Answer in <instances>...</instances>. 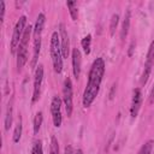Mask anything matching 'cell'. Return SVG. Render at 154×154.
<instances>
[{
    "label": "cell",
    "mask_w": 154,
    "mask_h": 154,
    "mask_svg": "<svg viewBox=\"0 0 154 154\" xmlns=\"http://www.w3.org/2000/svg\"><path fill=\"white\" fill-rule=\"evenodd\" d=\"M105 75V61L102 58H96L90 67L88 83L83 93V106L89 107L99 94L102 77Z\"/></svg>",
    "instance_id": "obj_1"
},
{
    "label": "cell",
    "mask_w": 154,
    "mask_h": 154,
    "mask_svg": "<svg viewBox=\"0 0 154 154\" xmlns=\"http://www.w3.org/2000/svg\"><path fill=\"white\" fill-rule=\"evenodd\" d=\"M51 58L53 63V69L57 73H60L63 70V53L60 46V36L58 31H54L51 36Z\"/></svg>",
    "instance_id": "obj_2"
},
{
    "label": "cell",
    "mask_w": 154,
    "mask_h": 154,
    "mask_svg": "<svg viewBox=\"0 0 154 154\" xmlns=\"http://www.w3.org/2000/svg\"><path fill=\"white\" fill-rule=\"evenodd\" d=\"M32 28L31 25H28L24 30V34L22 36V40L19 42V46L17 48V69L18 71H20L23 69V66L25 65V63L28 61V47H29V38L30 35L32 32Z\"/></svg>",
    "instance_id": "obj_3"
},
{
    "label": "cell",
    "mask_w": 154,
    "mask_h": 154,
    "mask_svg": "<svg viewBox=\"0 0 154 154\" xmlns=\"http://www.w3.org/2000/svg\"><path fill=\"white\" fill-rule=\"evenodd\" d=\"M25 24H26V17L25 16L19 17V19L17 20L16 26L13 29V34H12V38H11V53L12 54H16V52H17V48L19 46V42H20L24 30L26 28Z\"/></svg>",
    "instance_id": "obj_4"
},
{
    "label": "cell",
    "mask_w": 154,
    "mask_h": 154,
    "mask_svg": "<svg viewBox=\"0 0 154 154\" xmlns=\"http://www.w3.org/2000/svg\"><path fill=\"white\" fill-rule=\"evenodd\" d=\"M63 101L65 105V109L67 113V117H71L73 105H72V82L70 77L65 78L64 81V87H63Z\"/></svg>",
    "instance_id": "obj_5"
},
{
    "label": "cell",
    "mask_w": 154,
    "mask_h": 154,
    "mask_svg": "<svg viewBox=\"0 0 154 154\" xmlns=\"http://www.w3.org/2000/svg\"><path fill=\"white\" fill-rule=\"evenodd\" d=\"M43 81V66L40 64L37 65L35 70V77H34V90H32V102H36L41 94V85Z\"/></svg>",
    "instance_id": "obj_6"
},
{
    "label": "cell",
    "mask_w": 154,
    "mask_h": 154,
    "mask_svg": "<svg viewBox=\"0 0 154 154\" xmlns=\"http://www.w3.org/2000/svg\"><path fill=\"white\" fill-rule=\"evenodd\" d=\"M51 113L53 118V124L55 128H59L61 125V99L59 96H54L51 102Z\"/></svg>",
    "instance_id": "obj_7"
},
{
    "label": "cell",
    "mask_w": 154,
    "mask_h": 154,
    "mask_svg": "<svg viewBox=\"0 0 154 154\" xmlns=\"http://www.w3.org/2000/svg\"><path fill=\"white\" fill-rule=\"evenodd\" d=\"M59 36H60V46H61V53L64 58H67L70 54V40L67 35V30L64 25V23L59 24Z\"/></svg>",
    "instance_id": "obj_8"
},
{
    "label": "cell",
    "mask_w": 154,
    "mask_h": 154,
    "mask_svg": "<svg viewBox=\"0 0 154 154\" xmlns=\"http://www.w3.org/2000/svg\"><path fill=\"white\" fill-rule=\"evenodd\" d=\"M141 105H142V93L140 88H136L132 93V100H131V107H130V114L132 118L137 117Z\"/></svg>",
    "instance_id": "obj_9"
},
{
    "label": "cell",
    "mask_w": 154,
    "mask_h": 154,
    "mask_svg": "<svg viewBox=\"0 0 154 154\" xmlns=\"http://www.w3.org/2000/svg\"><path fill=\"white\" fill-rule=\"evenodd\" d=\"M81 65H82L81 52L78 48H73L72 49V71L76 79H78L81 75Z\"/></svg>",
    "instance_id": "obj_10"
},
{
    "label": "cell",
    "mask_w": 154,
    "mask_h": 154,
    "mask_svg": "<svg viewBox=\"0 0 154 154\" xmlns=\"http://www.w3.org/2000/svg\"><path fill=\"white\" fill-rule=\"evenodd\" d=\"M45 20H46V17L43 13H40L36 18V23H35V26H34V30H32V36L34 38H40L41 37V34H42V30H43V25H45Z\"/></svg>",
    "instance_id": "obj_11"
},
{
    "label": "cell",
    "mask_w": 154,
    "mask_h": 154,
    "mask_svg": "<svg viewBox=\"0 0 154 154\" xmlns=\"http://www.w3.org/2000/svg\"><path fill=\"white\" fill-rule=\"evenodd\" d=\"M130 10H128L125 12V16H124V19H123V24H122V29H120V38L122 40H125V37L128 36V32H129V28H130Z\"/></svg>",
    "instance_id": "obj_12"
},
{
    "label": "cell",
    "mask_w": 154,
    "mask_h": 154,
    "mask_svg": "<svg viewBox=\"0 0 154 154\" xmlns=\"http://www.w3.org/2000/svg\"><path fill=\"white\" fill-rule=\"evenodd\" d=\"M12 101L8 102L7 105V109H6V116H5V130H10L11 125H12V113H13V109H12Z\"/></svg>",
    "instance_id": "obj_13"
},
{
    "label": "cell",
    "mask_w": 154,
    "mask_h": 154,
    "mask_svg": "<svg viewBox=\"0 0 154 154\" xmlns=\"http://www.w3.org/2000/svg\"><path fill=\"white\" fill-rule=\"evenodd\" d=\"M22 130H23V125H22V120H20V118H19V120H18L16 128H14L13 137H12V140H13L14 143H18V142H19V140H20V137H22Z\"/></svg>",
    "instance_id": "obj_14"
},
{
    "label": "cell",
    "mask_w": 154,
    "mask_h": 154,
    "mask_svg": "<svg viewBox=\"0 0 154 154\" xmlns=\"http://www.w3.org/2000/svg\"><path fill=\"white\" fill-rule=\"evenodd\" d=\"M66 5H67V7H69V12H70V16H71L72 20H77V17H78L77 4H76L75 1H67Z\"/></svg>",
    "instance_id": "obj_15"
},
{
    "label": "cell",
    "mask_w": 154,
    "mask_h": 154,
    "mask_svg": "<svg viewBox=\"0 0 154 154\" xmlns=\"http://www.w3.org/2000/svg\"><path fill=\"white\" fill-rule=\"evenodd\" d=\"M81 45H82V48L84 51V53L88 55L90 54V46H91V35H87L82 38L81 41Z\"/></svg>",
    "instance_id": "obj_16"
},
{
    "label": "cell",
    "mask_w": 154,
    "mask_h": 154,
    "mask_svg": "<svg viewBox=\"0 0 154 154\" xmlns=\"http://www.w3.org/2000/svg\"><path fill=\"white\" fill-rule=\"evenodd\" d=\"M42 120H43L42 112H37L35 114V118H34V134H37L40 131V128L42 125Z\"/></svg>",
    "instance_id": "obj_17"
},
{
    "label": "cell",
    "mask_w": 154,
    "mask_h": 154,
    "mask_svg": "<svg viewBox=\"0 0 154 154\" xmlns=\"http://www.w3.org/2000/svg\"><path fill=\"white\" fill-rule=\"evenodd\" d=\"M153 144H154V141L153 140H149L147 141L138 150L137 154H150L152 153V149H153Z\"/></svg>",
    "instance_id": "obj_18"
},
{
    "label": "cell",
    "mask_w": 154,
    "mask_h": 154,
    "mask_svg": "<svg viewBox=\"0 0 154 154\" xmlns=\"http://www.w3.org/2000/svg\"><path fill=\"white\" fill-rule=\"evenodd\" d=\"M118 22H119V16L117 13L112 14L111 17V23H109V32H111V36L114 35V31H116V28L118 25Z\"/></svg>",
    "instance_id": "obj_19"
},
{
    "label": "cell",
    "mask_w": 154,
    "mask_h": 154,
    "mask_svg": "<svg viewBox=\"0 0 154 154\" xmlns=\"http://www.w3.org/2000/svg\"><path fill=\"white\" fill-rule=\"evenodd\" d=\"M51 154H59V143L55 136L51 138Z\"/></svg>",
    "instance_id": "obj_20"
},
{
    "label": "cell",
    "mask_w": 154,
    "mask_h": 154,
    "mask_svg": "<svg viewBox=\"0 0 154 154\" xmlns=\"http://www.w3.org/2000/svg\"><path fill=\"white\" fill-rule=\"evenodd\" d=\"M31 154H43V150H42V143H41V141H36V142L34 143V147H32Z\"/></svg>",
    "instance_id": "obj_21"
},
{
    "label": "cell",
    "mask_w": 154,
    "mask_h": 154,
    "mask_svg": "<svg viewBox=\"0 0 154 154\" xmlns=\"http://www.w3.org/2000/svg\"><path fill=\"white\" fill-rule=\"evenodd\" d=\"M4 16H5V2L0 0V22L1 23L4 20Z\"/></svg>",
    "instance_id": "obj_22"
},
{
    "label": "cell",
    "mask_w": 154,
    "mask_h": 154,
    "mask_svg": "<svg viewBox=\"0 0 154 154\" xmlns=\"http://www.w3.org/2000/svg\"><path fill=\"white\" fill-rule=\"evenodd\" d=\"M65 154H76V150L72 148V146H66L65 147Z\"/></svg>",
    "instance_id": "obj_23"
},
{
    "label": "cell",
    "mask_w": 154,
    "mask_h": 154,
    "mask_svg": "<svg viewBox=\"0 0 154 154\" xmlns=\"http://www.w3.org/2000/svg\"><path fill=\"white\" fill-rule=\"evenodd\" d=\"M114 91H116V84L112 85V89H111V93H109V100L113 99V96H114Z\"/></svg>",
    "instance_id": "obj_24"
},
{
    "label": "cell",
    "mask_w": 154,
    "mask_h": 154,
    "mask_svg": "<svg viewBox=\"0 0 154 154\" xmlns=\"http://www.w3.org/2000/svg\"><path fill=\"white\" fill-rule=\"evenodd\" d=\"M134 45H135V42L132 41V42H131V46H130V51H129V55H131V54H132V49H134Z\"/></svg>",
    "instance_id": "obj_25"
},
{
    "label": "cell",
    "mask_w": 154,
    "mask_h": 154,
    "mask_svg": "<svg viewBox=\"0 0 154 154\" xmlns=\"http://www.w3.org/2000/svg\"><path fill=\"white\" fill-rule=\"evenodd\" d=\"M154 99V85H153V88H152V91H150V101Z\"/></svg>",
    "instance_id": "obj_26"
},
{
    "label": "cell",
    "mask_w": 154,
    "mask_h": 154,
    "mask_svg": "<svg viewBox=\"0 0 154 154\" xmlns=\"http://www.w3.org/2000/svg\"><path fill=\"white\" fill-rule=\"evenodd\" d=\"M76 154H83V150L82 149H77L76 150Z\"/></svg>",
    "instance_id": "obj_27"
}]
</instances>
